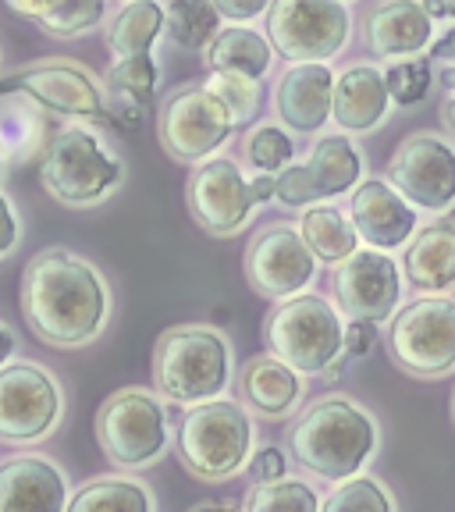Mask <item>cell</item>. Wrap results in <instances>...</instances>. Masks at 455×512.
<instances>
[{
  "instance_id": "44",
  "label": "cell",
  "mask_w": 455,
  "mask_h": 512,
  "mask_svg": "<svg viewBox=\"0 0 455 512\" xmlns=\"http://www.w3.org/2000/svg\"><path fill=\"white\" fill-rule=\"evenodd\" d=\"M424 8H427V15L438 22V18H448V8H445V0H424Z\"/></svg>"
},
{
  "instance_id": "47",
  "label": "cell",
  "mask_w": 455,
  "mask_h": 512,
  "mask_svg": "<svg viewBox=\"0 0 455 512\" xmlns=\"http://www.w3.org/2000/svg\"><path fill=\"white\" fill-rule=\"evenodd\" d=\"M452 424H455V392H452Z\"/></svg>"
},
{
  "instance_id": "14",
  "label": "cell",
  "mask_w": 455,
  "mask_h": 512,
  "mask_svg": "<svg viewBox=\"0 0 455 512\" xmlns=\"http://www.w3.org/2000/svg\"><path fill=\"white\" fill-rule=\"evenodd\" d=\"M363 178V153L349 136H324L313 143L303 164H288L278 175L274 203L288 210H306L313 203L338 200Z\"/></svg>"
},
{
  "instance_id": "32",
  "label": "cell",
  "mask_w": 455,
  "mask_h": 512,
  "mask_svg": "<svg viewBox=\"0 0 455 512\" xmlns=\"http://www.w3.org/2000/svg\"><path fill=\"white\" fill-rule=\"evenodd\" d=\"M320 505H324V498L317 495L310 480L285 473L278 480H256L242 512H320Z\"/></svg>"
},
{
  "instance_id": "29",
  "label": "cell",
  "mask_w": 455,
  "mask_h": 512,
  "mask_svg": "<svg viewBox=\"0 0 455 512\" xmlns=\"http://www.w3.org/2000/svg\"><path fill=\"white\" fill-rule=\"evenodd\" d=\"M168 29V8L157 0H128L107 22V47L118 57L153 54V43Z\"/></svg>"
},
{
  "instance_id": "40",
  "label": "cell",
  "mask_w": 455,
  "mask_h": 512,
  "mask_svg": "<svg viewBox=\"0 0 455 512\" xmlns=\"http://www.w3.org/2000/svg\"><path fill=\"white\" fill-rule=\"evenodd\" d=\"M249 470H253L256 480H278V477H285L288 459H285V452H281L278 445H267V448H260V452H253V463H249Z\"/></svg>"
},
{
  "instance_id": "30",
  "label": "cell",
  "mask_w": 455,
  "mask_h": 512,
  "mask_svg": "<svg viewBox=\"0 0 455 512\" xmlns=\"http://www.w3.org/2000/svg\"><path fill=\"white\" fill-rule=\"evenodd\" d=\"M68 512H157L153 491L128 473H104L72 491Z\"/></svg>"
},
{
  "instance_id": "11",
  "label": "cell",
  "mask_w": 455,
  "mask_h": 512,
  "mask_svg": "<svg viewBox=\"0 0 455 512\" xmlns=\"http://www.w3.org/2000/svg\"><path fill=\"white\" fill-rule=\"evenodd\" d=\"M61 416V381L43 363L18 360L0 370V441L4 445H36L50 438Z\"/></svg>"
},
{
  "instance_id": "20",
  "label": "cell",
  "mask_w": 455,
  "mask_h": 512,
  "mask_svg": "<svg viewBox=\"0 0 455 512\" xmlns=\"http://www.w3.org/2000/svg\"><path fill=\"white\" fill-rule=\"evenodd\" d=\"M68 473L47 456H15L0 463V512H68Z\"/></svg>"
},
{
  "instance_id": "13",
  "label": "cell",
  "mask_w": 455,
  "mask_h": 512,
  "mask_svg": "<svg viewBox=\"0 0 455 512\" xmlns=\"http://www.w3.org/2000/svg\"><path fill=\"white\" fill-rule=\"evenodd\" d=\"M317 256L306 246L299 224H267L246 246V281L256 296L292 299L303 296L317 278Z\"/></svg>"
},
{
  "instance_id": "24",
  "label": "cell",
  "mask_w": 455,
  "mask_h": 512,
  "mask_svg": "<svg viewBox=\"0 0 455 512\" xmlns=\"http://www.w3.org/2000/svg\"><path fill=\"white\" fill-rule=\"evenodd\" d=\"M239 399L249 406V413L267 416V420H285L306 399V381L299 370H292L274 352L253 356L239 370Z\"/></svg>"
},
{
  "instance_id": "9",
  "label": "cell",
  "mask_w": 455,
  "mask_h": 512,
  "mask_svg": "<svg viewBox=\"0 0 455 512\" xmlns=\"http://www.w3.org/2000/svg\"><path fill=\"white\" fill-rule=\"evenodd\" d=\"M22 96L29 104L43 107L47 114L86 121V125H114L107 107V89L89 68L72 61H40L22 72L0 79V100Z\"/></svg>"
},
{
  "instance_id": "27",
  "label": "cell",
  "mask_w": 455,
  "mask_h": 512,
  "mask_svg": "<svg viewBox=\"0 0 455 512\" xmlns=\"http://www.w3.org/2000/svg\"><path fill=\"white\" fill-rule=\"evenodd\" d=\"M4 4L57 40L86 36L107 15V0H4Z\"/></svg>"
},
{
  "instance_id": "43",
  "label": "cell",
  "mask_w": 455,
  "mask_h": 512,
  "mask_svg": "<svg viewBox=\"0 0 455 512\" xmlns=\"http://www.w3.org/2000/svg\"><path fill=\"white\" fill-rule=\"evenodd\" d=\"M189 512H242V509H235L232 502H203V505H196V509H189Z\"/></svg>"
},
{
  "instance_id": "38",
  "label": "cell",
  "mask_w": 455,
  "mask_h": 512,
  "mask_svg": "<svg viewBox=\"0 0 455 512\" xmlns=\"http://www.w3.org/2000/svg\"><path fill=\"white\" fill-rule=\"evenodd\" d=\"M18 242H22V217H18L15 203L0 192V260L15 253Z\"/></svg>"
},
{
  "instance_id": "1",
  "label": "cell",
  "mask_w": 455,
  "mask_h": 512,
  "mask_svg": "<svg viewBox=\"0 0 455 512\" xmlns=\"http://www.w3.org/2000/svg\"><path fill=\"white\" fill-rule=\"evenodd\" d=\"M22 317L40 342L54 349H82L111 324V285L86 256L50 246L22 271Z\"/></svg>"
},
{
  "instance_id": "26",
  "label": "cell",
  "mask_w": 455,
  "mask_h": 512,
  "mask_svg": "<svg viewBox=\"0 0 455 512\" xmlns=\"http://www.w3.org/2000/svg\"><path fill=\"white\" fill-rule=\"evenodd\" d=\"M278 50L271 47L264 32L246 29V25H228L207 43L203 61L210 72H232V75H249V79L264 82L271 75V64Z\"/></svg>"
},
{
  "instance_id": "25",
  "label": "cell",
  "mask_w": 455,
  "mask_h": 512,
  "mask_svg": "<svg viewBox=\"0 0 455 512\" xmlns=\"http://www.w3.org/2000/svg\"><path fill=\"white\" fill-rule=\"evenodd\" d=\"M157 79H160V68L153 61V54L121 57L118 64H111L104 89H107V107H111L114 125L121 128L143 125V118L153 107V96H157Z\"/></svg>"
},
{
  "instance_id": "28",
  "label": "cell",
  "mask_w": 455,
  "mask_h": 512,
  "mask_svg": "<svg viewBox=\"0 0 455 512\" xmlns=\"http://www.w3.org/2000/svg\"><path fill=\"white\" fill-rule=\"evenodd\" d=\"M299 232H303L306 246L313 249L320 264L338 267L342 260H349L360 249V232L345 210H338L335 203H313L299 217Z\"/></svg>"
},
{
  "instance_id": "17",
  "label": "cell",
  "mask_w": 455,
  "mask_h": 512,
  "mask_svg": "<svg viewBox=\"0 0 455 512\" xmlns=\"http://www.w3.org/2000/svg\"><path fill=\"white\" fill-rule=\"evenodd\" d=\"M335 299L349 320L384 324L399 313L402 271L384 249H356L335 267Z\"/></svg>"
},
{
  "instance_id": "3",
  "label": "cell",
  "mask_w": 455,
  "mask_h": 512,
  "mask_svg": "<svg viewBox=\"0 0 455 512\" xmlns=\"http://www.w3.org/2000/svg\"><path fill=\"white\" fill-rule=\"evenodd\" d=\"M125 164L86 121L57 125L40 153V185L50 200L72 210L100 207L121 189Z\"/></svg>"
},
{
  "instance_id": "10",
  "label": "cell",
  "mask_w": 455,
  "mask_h": 512,
  "mask_svg": "<svg viewBox=\"0 0 455 512\" xmlns=\"http://www.w3.org/2000/svg\"><path fill=\"white\" fill-rule=\"evenodd\" d=\"M239 128L232 107L207 86V82H192L182 86L164 100L157 118V132L164 150L182 164H200L221 150L232 132Z\"/></svg>"
},
{
  "instance_id": "31",
  "label": "cell",
  "mask_w": 455,
  "mask_h": 512,
  "mask_svg": "<svg viewBox=\"0 0 455 512\" xmlns=\"http://www.w3.org/2000/svg\"><path fill=\"white\" fill-rule=\"evenodd\" d=\"M221 11L214 0H171L168 4V40L182 50H207L221 32Z\"/></svg>"
},
{
  "instance_id": "45",
  "label": "cell",
  "mask_w": 455,
  "mask_h": 512,
  "mask_svg": "<svg viewBox=\"0 0 455 512\" xmlns=\"http://www.w3.org/2000/svg\"><path fill=\"white\" fill-rule=\"evenodd\" d=\"M4 168H8V150H4V143H0V178H4Z\"/></svg>"
},
{
  "instance_id": "37",
  "label": "cell",
  "mask_w": 455,
  "mask_h": 512,
  "mask_svg": "<svg viewBox=\"0 0 455 512\" xmlns=\"http://www.w3.org/2000/svg\"><path fill=\"white\" fill-rule=\"evenodd\" d=\"M431 61L434 72L441 79V104L438 114L445 121L448 132H455V29L441 32L438 40L431 43Z\"/></svg>"
},
{
  "instance_id": "42",
  "label": "cell",
  "mask_w": 455,
  "mask_h": 512,
  "mask_svg": "<svg viewBox=\"0 0 455 512\" xmlns=\"http://www.w3.org/2000/svg\"><path fill=\"white\" fill-rule=\"evenodd\" d=\"M15 349H18V338H15V331L0 320V370L8 367L11 360H15Z\"/></svg>"
},
{
  "instance_id": "2",
  "label": "cell",
  "mask_w": 455,
  "mask_h": 512,
  "mask_svg": "<svg viewBox=\"0 0 455 512\" xmlns=\"http://www.w3.org/2000/svg\"><path fill=\"white\" fill-rule=\"evenodd\" d=\"M381 445L374 413L349 395H320L288 427V456L310 477L342 484L370 466Z\"/></svg>"
},
{
  "instance_id": "5",
  "label": "cell",
  "mask_w": 455,
  "mask_h": 512,
  "mask_svg": "<svg viewBox=\"0 0 455 512\" xmlns=\"http://www.w3.org/2000/svg\"><path fill=\"white\" fill-rule=\"evenodd\" d=\"M178 463L196 480L221 484L253 463L256 424L249 406L239 399H210L189 406L175 427Z\"/></svg>"
},
{
  "instance_id": "8",
  "label": "cell",
  "mask_w": 455,
  "mask_h": 512,
  "mask_svg": "<svg viewBox=\"0 0 455 512\" xmlns=\"http://www.w3.org/2000/svg\"><path fill=\"white\" fill-rule=\"evenodd\" d=\"M388 352L409 377H448L455 370V299L420 296L388 324Z\"/></svg>"
},
{
  "instance_id": "22",
  "label": "cell",
  "mask_w": 455,
  "mask_h": 512,
  "mask_svg": "<svg viewBox=\"0 0 455 512\" xmlns=\"http://www.w3.org/2000/svg\"><path fill=\"white\" fill-rule=\"evenodd\" d=\"M434 18L427 15L424 0H381L367 15L363 40L370 54L388 61H406L424 47H431Z\"/></svg>"
},
{
  "instance_id": "4",
  "label": "cell",
  "mask_w": 455,
  "mask_h": 512,
  "mask_svg": "<svg viewBox=\"0 0 455 512\" xmlns=\"http://www.w3.org/2000/svg\"><path fill=\"white\" fill-rule=\"evenodd\" d=\"M232 370V342L210 324H178L164 331L153 349L157 395L175 406H200V402L221 399L232 384Z\"/></svg>"
},
{
  "instance_id": "39",
  "label": "cell",
  "mask_w": 455,
  "mask_h": 512,
  "mask_svg": "<svg viewBox=\"0 0 455 512\" xmlns=\"http://www.w3.org/2000/svg\"><path fill=\"white\" fill-rule=\"evenodd\" d=\"M214 4H217V11H221L224 22L246 25V22H253V18L267 15L274 0H214Z\"/></svg>"
},
{
  "instance_id": "19",
  "label": "cell",
  "mask_w": 455,
  "mask_h": 512,
  "mask_svg": "<svg viewBox=\"0 0 455 512\" xmlns=\"http://www.w3.org/2000/svg\"><path fill=\"white\" fill-rule=\"evenodd\" d=\"M335 79L328 61H299L285 68L274 86V111L292 132H320L335 114Z\"/></svg>"
},
{
  "instance_id": "12",
  "label": "cell",
  "mask_w": 455,
  "mask_h": 512,
  "mask_svg": "<svg viewBox=\"0 0 455 512\" xmlns=\"http://www.w3.org/2000/svg\"><path fill=\"white\" fill-rule=\"evenodd\" d=\"M352 36V15L345 0H274L267 11V40L281 57L331 61Z\"/></svg>"
},
{
  "instance_id": "21",
  "label": "cell",
  "mask_w": 455,
  "mask_h": 512,
  "mask_svg": "<svg viewBox=\"0 0 455 512\" xmlns=\"http://www.w3.org/2000/svg\"><path fill=\"white\" fill-rule=\"evenodd\" d=\"M402 274L424 296H448L455 288V210L420 224L402 253Z\"/></svg>"
},
{
  "instance_id": "46",
  "label": "cell",
  "mask_w": 455,
  "mask_h": 512,
  "mask_svg": "<svg viewBox=\"0 0 455 512\" xmlns=\"http://www.w3.org/2000/svg\"><path fill=\"white\" fill-rule=\"evenodd\" d=\"M445 8H448V18H455V0H445Z\"/></svg>"
},
{
  "instance_id": "16",
  "label": "cell",
  "mask_w": 455,
  "mask_h": 512,
  "mask_svg": "<svg viewBox=\"0 0 455 512\" xmlns=\"http://www.w3.org/2000/svg\"><path fill=\"white\" fill-rule=\"evenodd\" d=\"M185 200H189V210L200 221V228H207L217 239H228V235H239L242 228H249L256 207H260L253 185L246 182V175L232 157L200 160L189 175V185H185Z\"/></svg>"
},
{
  "instance_id": "15",
  "label": "cell",
  "mask_w": 455,
  "mask_h": 512,
  "mask_svg": "<svg viewBox=\"0 0 455 512\" xmlns=\"http://www.w3.org/2000/svg\"><path fill=\"white\" fill-rule=\"evenodd\" d=\"M388 182L416 210L441 214L455 203V146L438 132H413L395 146Z\"/></svg>"
},
{
  "instance_id": "33",
  "label": "cell",
  "mask_w": 455,
  "mask_h": 512,
  "mask_svg": "<svg viewBox=\"0 0 455 512\" xmlns=\"http://www.w3.org/2000/svg\"><path fill=\"white\" fill-rule=\"evenodd\" d=\"M320 512H395V498L377 477L356 473L328 491Z\"/></svg>"
},
{
  "instance_id": "34",
  "label": "cell",
  "mask_w": 455,
  "mask_h": 512,
  "mask_svg": "<svg viewBox=\"0 0 455 512\" xmlns=\"http://www.w3.org/2000/svg\"><path fill=\"white\" fill-rule=\"evenodd\" d=\"M384 79H388L392 104H399V107L424 104L427 93H431V86H434L431 54H427V57L416 54V57H406V61H392V64H388V72H384Z\"/></svg>"
},
{
  "instance_id": "6",
  "label": "cell",
  "mask_w": 455,
  "mask_h": 512,
  "mask_svg": "<svg viewBox=\"0 0 455 512\" xmlns=\"http://www.w3.org/2000/svg\"><path fill=\"white\" fill-rule=\"evenodd\" d=\"M264 342L267 352H274L303 377L328 374L345 352L342 310L317 292L281 299L264 320Z\"/></svg>"
},
{
  "instance_id": "18",
  "label": "cell",
  "mask_w": 455,
  "mask_h": 512,
  "mask_svg": "<svg viewBox=\"0 0 455 512\" xmlns=\"http://www.w3.org/2000/svg\"><path fill=\"white\" fill-rule=\"evenodd\" d=\"M349 217L360 239L370 249H384V253L409 246V239L420 228L416 207L388 178H367L356 185L349 200Z\"/></svg>"
},
{
  "instance_id": "7",
  "label": "cell",
  "mask_w": 455,
  "mask_h": 512,
  "mask_svg": "<svg viewBox=\"0 0 455 512\" xmlns=\"http://www.w3.org/2000/svg\"><path fill=\"white\" fill-rule=\"evenodd\" d=\"M96 445L118 470H146L160 463L171 445L168 409L157 392L121 388L96 413Z\"/></svg>"
},
{
  "instance_id": "41",
  "label": "cell",
  "mask_w": 455,
  "mask_h": 512,
  "mask_svg": "<svg viewBox=\"0 0 455 512\" xmlns=\"http://www.w3.org/2000/svg\"><path fill=\"white\" fill-rule=\"evenodd\" d=\"M377 342V324L370 320H349L345 324V356H367Z\"/></svg>"
},
{
  "instance_id": "23",
  "label": "cell",
  "mask_w": 455,
  "mask_h": 512,
  "mask_svg": "<svg viewBox=\"0 0 455 512\" xmlns=\"http://www.w3.org/2000/svg\"><path fill=\"white\" fill-rule=\"evenodd\" d=\"M392 111V93H388V79L377 64H352L335 79V121L342 132L352 136H367L388 121Z\"/></svg>"
},
{
  "instance_id": "36",
  "label": "cell",
  "mask_w": 455,
  "mask_h": 512,
  "mask_svg": "<svg viewBox=\"0 0 455 512\" xmlns=\"http://www.w3.org/2000/svg\"><path fill=\"white\" fill-rule=\"evenodd\" d=\"M210 89L221 96L224 104L232 107L235 121L246 125L253 121V114L260 111V82L249 79V75H232V72H210Z\"/></svg>"
},
{
  "instance_id": "35",
  "label": "cell",
  "mask_w": 455,
  "mask_h": 512,
  "mask_svg": "<svg viewBox=\"0 0 455 512\" xmlns=\"http://www.w3.org/2000/svg\"><path fill=\"white\" fill-rule=\"evenodd\" d=\"M242 150H246L249 164L256 171H264V175H281L296 157V143L278 125H256L246 136V143H242Z\"/></svg>"
}]
</instances>
